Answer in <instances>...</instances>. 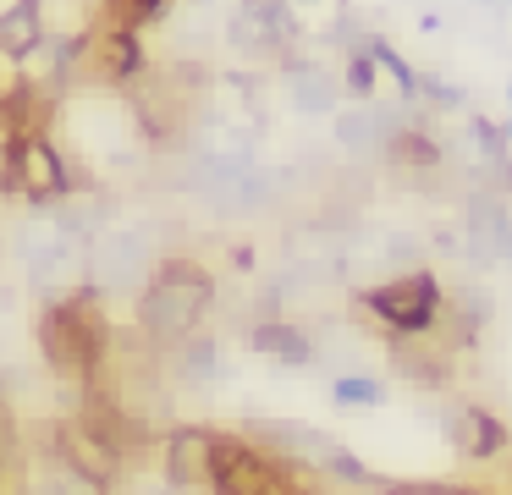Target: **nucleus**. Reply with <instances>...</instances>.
Instances as JSON below:
<instances>
[{
	"mask_svg": "<svg viewBox=\"0 0 512 495\" xmlns=\"http://www.w3.org/2000/svg\"><path fill=\"white\" fill-rule=\"evenodd\" d=\"M375 495H490V490L463 479H386Z\"/></svg>",
	"mask_w": 512,
	"mask_h": 495,
	"instance_id": "obj_17",
	"label": "nucleus"
},
{
	"mask_svg": "<svg viewBox=\"0 0 512 495\" xmlns=\"http://www.w3.org/2000/svg\"><path fill=\"white\" fill-rule=\"evenodd\" d=\"M386 253H391V264H402V270H419V264H424V248L413 237H391Z\"/></svg>",
	"mask_w": 512,
	"mask_h": 495,
	"instance_id": "obj_19",
	"label": "nucleus"
},
{
	"mask_svg": "<svg viewBox=\"0 0 512 495\" xmlns=\"http://www.w3.org/2000/svg\"><path fill=\"white\" fill-rule=\"evenodd\" d=\"M45 17H39V6H12V11H0V50L17 55V61H28V55L45 44Z\"/></svg>",
	"mask_w": 512,
	"mask_h": 495,
	"instance_id": "obj_14",
	"label": "nucleus"
},
{
	"mask_svg": "<svg viewBox=\"0 0 512 495\" xmlns=\"http://www.w3.org/2000/svg\"><path fill=\"white\" fill-rule=\"evenodd\" d=\"M336 143H342L347 154H380V138H386V127H380V110L375 105H358V110H336Z\"/></svg>",
	"mask_w": 512,
	"mask_h": 495,
	"instance_id": "obj_13",
	"label": "nucleus"
},
{
	"mask_svg": "<svg viewBox=\"0 0 512 495\" xmlns=\"http://www.w3.org/2000/svg\"><path fill=\"white\" fill-rule=\"evenodd\" d=\"M507 110H512V77H507Z\"/></svg>",
	"mask_w": 512,
	"mask_h": 495,
	"instance_id": "obj_21",
	"label": "nucleus"
},
{
	"mask_svg": "<svg viewBox=\"0 0 512 495\" xmlns=\"http://www.w3.org/2000/svg\"><path fill=\"white\" fill-rule=\"evenodd\" d=\"M89 28H155V22H166L171 11H177V0H89Z\"/></svg>",
	"mask_w": 512,
	"mask_h": 495,
	"instance_id": "obj_12",
	"label": "nucleus"
},
{
	"mask_svg": "<svg viewBox=\"0 0 512 495\" xmlns=\"http://www.w3.org/2000/svg\"><path fill=\"white\" fill-rule=\"evenodd\" d=\"M358 314H369V325L380 336H435L446 314V281L419 264V270H397L391 281H375L353 297Z\"/></svg>",
	"mask_w": 512,
	"mask_h": 495,
	"instance_id": "obj_3",
	"label": "nucleus"
},
{
	"mask_svg": "<svg viewBox=\"0 0 512 495\" xmlns=\"http://www.w3.org/2000/svg\"><path fill=\"white\" fill-rule=\"evenodd\" d=\"M507 6H512V0H507Z\"/></svg>",
	"mask_w": 512,
	"mask_h": 495,
	"instance_id": "obj_23",
	"label": "nucleus"
},
{
	"mask_svg": "<svg viewBox=\"0 0 512 495\" xmlns=\"http://www.w3.org/2000/svg\"><path fill=\"white\" fill-rule=\"evenodd\" d=\"M111 319H105V297L94 286H72L67 297L39 314V352H45V369L67 385H94L105 380V363H111Z\"/></svg>",
	"mask_w": 512,
	"mask_h": 495,
	"instance_id": "obj_1",
	"label": "nucleus"
},
{
	"mask_svg": "<svg viewBox=\"0 0 512 495\" xmlns=\"http://www.w3.org/2000/svg\"><path fill=\"white\" fill-rule=\"evenodd\" d=\"M419 105H430V110H463V88L446 83V77H435V72H419Z\"/></svg>",
	"mask_w": 512,
	"mask_h": 495,
	"instance_id": "obj_18",
	"label": "nucleus"
},
{
	"mask_svg": "<svg viewBox=\"0 0 512 495\" xmlns=\"http://www.w3.org/2000/svg\"><path fill=\"white\" fill-rule=\"evenodd\" d=\"M248 435L259 440V446H270L276 457H292V462H314L320 468L325 462V451L336 446L325 429H314V424H298V418H254L248 424Z\"/></svg>",
	"mask_w": 512,
	"mask_h": 495,
	"instance_id": "obj_8",
	"label": "nucleus"
},
{
	"mask_svg": "<svg viewBox=\"0 0 512 495\" xmlns=\"http://www.w3.org/2000/svg\"><path fill=\"white\" fill-rule=\"evenodd\" d=\"M441 435H446V451H457L463 462H479V468H490L512 451V429L490 407L463 402V396H452L441 407Z\"/></svg>",
	"mask_w": 512,
	"mask_h": 495,
	"instance_id": "obj_5",
	"label": "nucleus"
},
{
	"mask_svg": "<svg viewBox=\"0 0 512 495\" xmlns=\"http://www.w3.org/2000/svg\"><path fill=\"white\" fill-rule=\"evenodd\" d=\"M210 451H215L210 424H177L160 440V479L177 495H210Z\"/></svg>",
	"mask_w": 512,
	"mask_h": 495,
	"instance_id": "obj_6",
	"label": "nucleus"
},
{
	"mask_svg": "<svg viewBox=\"0 0 512 495\" xmlns=\"http://www.w3.org/2000/svg\"><path fill=\"white\" fill-rule=\"evenodd\" d=\"M248 347L265 352L270 363H287V369H309L314 363V336L298 325V319H281V314L259 319V325L248 330Z\"/></svg>",
	"mask_w": 512,
	"mask_h": 495,
	"instance_id": "obj_10",
	"label": "nucleus"
},
{
	"mask_svg": "<svg viewBox=\"0 0 512 495\" xmlns=\"http://www.w3.org/2000/svg\"><path fill=\"white\" fill-rule=\"evenodd\" d=\"M166 358H171V374H177L182 385H215L221 380V347H215L210 330H193L188 341L166 347Z\"/></svg>",
	"mask_w": 512,
	"mask_h": 495,
	"instance_id": "obj_11",
	"label": "nucleus"
},
{
	"mask_svg": "<svg viewBox=\"0 0 512 495\" xmlns=\"http://www.w3.org/2000/svg\"><path fill=\"white\" fill-rule=\"evenodd\" d=\"M380 165H386V176H397V182L424 187V182H435V176L446 171V143L435 138L424 121H408V127L386 132V143H380Z\"/></svg>",
	"mask_w": 512,
	"mask_h": 495,
	"instance_id": "obj_7",
	"label": "nucleus"
},
{
	"mask_svg": "<svg viewBox=\"0 0 512 495\" xmlns=\"http://www.w3.org/2000/svg\"><path fill=\"white\" fill-rule=\"evenodd\" d=\"M336 77H342V94L358 99V105H369V99H375V88H380V66H375V55H369L364 44L342 55V72H336Z\"/></svg>",
	"mask_w": 512,
	"mask_h": 495,
	"instance_id": "obj_16",
	"label": "nucleus"
},
{
	"mask_svg": "<svg viewBox=\"0 0 512 495\" xmlns=\"http://www.w3.org/2000/svg\"><path fill=\"white\" fill-rule=\"evenodd\" d=\"M210 308H215V275L199 259H160L149 270L144 292H138L133 319H138V336L166 352L177 341H188L193 330H204Z\"/></svg>",
	"mask_w": 512,
	"mask_h": 495,
	"instance_id": "obj_2",
	"label": "nucleus"
},
{
	"mask_svg": "<svg viewBox=\"0 0 512 495\" xmlns=\"http://www.w3.org/2000/svg\"><path fill=\"white\" fill-rule=\"evenodd\" d=\"M0 193H17L28 204H61L72 198V171L61 160V149L50 143V132H17L6 138V171H0Z\"/></svg>",
	"mask_w": 512,
	"mask_h": 495,
	"instance_id": "obj_4",
	"label": "nucleus"
},
{
	"mask_svg": "<svg viewBox=\"0 0 512 495\" xmlns=\"http://www.w3.org/2000/svg\"><path fill=\"white\" fill-rule=\"evenodd\" d=\"M287 94H292V110H303V116H336V99H342V77L331 72V66L320 61H298V55H287Z\"/></svg>",
	"mask_w": 512,
	"mask_h": 495,
	"instance_id": "obj_9",
	"label": "nucleus"
},
{
	"mask_svg": "<svg viewBox=\"0 0 512 495\" xmlns=\"http://www.w3.org/2000/svg\"><path fill=\"white\" fill-rule=\"evenodd\" d=\"M485 6H507V0H485Z\"/></svg>",
	"mask_w": 512,
	"mask_h": 495,
	"instance_id": "obj_22",
	"label": "nucleus"
},
{
	"mask_svg": "<svg viewBox=\"0 0 512 495\" xmlns=\"http://www.w3.org/2000/svg\"><path fill=\"white\" fill-rule=\"evenodd\" d=\"M501 132H507V143H512V110H507V121H501Z\"/></svg>",
	"mask_w": 512,
	"mask_h": 495,
	"instance_id": "obj_20",
	"label": "nucleus"
},
{
	"mask_svg": "<svg viewBox=\"0 0 512 495\" xmlns=\"http://www.w3.org/2000/svg\"><path fill=\"white\" fill-rule=\"evenodd\" d=\"M331 402L347 407V413H369V407L386 402V380H375V374H336Z\"/></svg>",
	"mask_w": 512,
	"mask_h": 495,
	"instance_id": "obj_15",
	"label": "nucleus"
}]
</instances>
